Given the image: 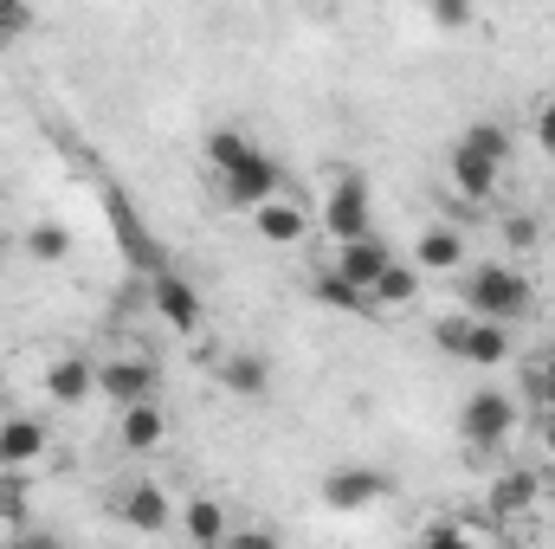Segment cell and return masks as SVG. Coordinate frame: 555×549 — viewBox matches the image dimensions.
Instances as JSON below:
<instances>
[{
  "mask_svg": "<svg viewBox=\"0 0 555 549\" xmlns=\"http://www.w3.org/2000/svg\"><path fill=\"white\" fill-rule=\"evenodd\" d=\"M459 297H465V310H472V317H498V323H517V317H530V310H537V284L517 272V266H498V259L472 266Z\"/></svg>",
  "mask_w": 555,
  "mask_h": 549,
  "instance_id": "obj_1",
  "label": "cell"
},
{
  "mask_svg": "<svg viewBox=\"0 0 555 549\" xmlns=\"http://www.w3.org/2000/svg\"><path fill=\"white\" fill-rule=\"evenodd\" d=\"M459 433H465V446H485V452H498V446L517 433V401H511V395H498V388L472 395V401L459 408Z\"/></svg>",
  "mask_w": 555,
  "mask_h": 549,
  "instance_id": "obj_2",
  "label": "cell"
},
{
  "mask_svg": "<svg viewBox=\"0 0 555 549\" xmlns=\"http://www.w3.org/2000/svg\"><path fill=\"white\" fill-rule=\"evenodd\" d=\"M278 188H284V175H278V162L266 155V149H253L240 168H220V201L240 207V214H253L259 201H272Z\"/></svg>",
  "mask_w": 555,
  "mask_h": 549,
  "instance_id": "obj_3",
  "label": "cell"
},
{
  "mask_svg": "<svg viewBox=\"0 0 555 549\" xmlns=\"http://www.w3.org/2000/svg\"><path fill=\"white\" fill-rule=\"evenodd\" d=\"M149 304H155V317L175 330V336H194L201 330V317H207V304H201V291L188 284L181 272H149Z\"/></svg>",
  "mask_w": 555,
  "mask_h": 549,
  "instance_id": "obj_4",
  "label": "cell"
},
{
  "mask_svg": "<svg viewBox=\"0 0 555 549\" xmlns=\"http://www.w3.org/2000/svg\"><path fill=\"white\" fill-rule=\"evenodd\" d=\"M317 220H323V233H330L336 246H343V240H356V233H369V227H375L369 188H362L356 175H349V181H336V188L323 194V214H317Z\"/></svg>",
  "mask_w": 555,
  "mask_h": 549,
  "instance_id": "obj_5",
  "label": "cell"
},
{
  "mask_svg": "<svg viewBox=\"0 0 555 549\" xmlns=\"http://www.w3.org/2000/svg\"><path fill=\"white\" fill-rule=\"evenodd\" d=\"M155 388H162V369L149 356H111V362H98V395H111L117 408L155 401Z\"/></svg>",
  "mask_w": 555,
  "mask_h": 549,
  "instance_id": "obj_6",
  "label": "cell"
},
{
  "mask_svg": "<svg viewBox=\"0 0 555 549\" xmlns=\"http://www.w3.org/2000/svg\"><path fill=\"white\" fill-rule=\"evenodd\" d=\"M388 491H395V478L375 472V465H343V472L323 478V505H330V511H369V505H382Z\"/></svg>",
  "mask_w": 555,
  "mask_h": 549,
  "instance_id": "obj_7",
  "label": "cell"
},
{
  "mask_svg": "<svg viewBox=\"0 0 555 549\" xmlns=\"http://www.w3.org/2000/svg\"><path fill=\"white\" fill-rule=\"evenodd\" d=\"M446 175H452V194H465V201H491V194H498V181H504V162H491V155H485V149H472V142H452Z\"/></svg>",
  "mask_w": 555,
  "mask_h": 549,
  "instance_id": "obj_8",
  "label": "cell"
},
{
  "mask_svg": "<svg viewBox=\"0 0 555 549\" xmlns=\"http://www.w3.org/2000/svg\"><path fill=\"white\" fill-rule=\"evenodd\" d=\"M253 233H259L266 246H297V240L310 233V214L278 188L272 201H259V207H253Z\"/></svg>",
  "mask_w": 555,
  "mask_h": 549,
  "instance_id": "obj_9",
  "label": "cell"
},
{
  "mask_svg": "<svg viewBox=\"0 0 555 549\" xmlns=\"http://www.w3.org/2000/svg\"><path fill=\"white\" fill-rule=\"evenodd\" d=\"M117 518H124V531H137V537H162V531L175 524V505L162 498V485H130V491L117 498Z\"/></svg>",
  "mask_w": 555,
  "mask_h": 549,
  "instance_id": "obj_10",
  "label": "cell"
},
{
  "mask_svg": "<svg viewBox=\"0 0 555 549\" xmlns=\"http://www.w3.org/2000/svg\"><path fill=\"white\" fill-rule=\"evenodd\" d=\"M388 259H395V246H388V240H382V233H375V227H369V233H356V240H343V246H336V272H343V278H356V284H362V291H369V284H375V278H382V266H388Z\"/></svg>",
  "mask_w": 555,
  "mask_h": 549,
  "instance_id": "obj_11",
  "label": "cell"
},
{
  "mask_svg": "<svg viewBox=\"0 0 555 549\" xmlns=\"http://www.w3.org/2000/svg\"><path fill=\"white\" fill-rule=\"evenodd\" d=\"M46 446H52L46 420H33V413H7L0 420V465H39Z\"/></svg>",
  "mask_w": 555,
  "mask_h": 549,
  "instance_id": "obj_12",
  "label": "cell"
},
{
  "mask_svg": "<svg viewBox=\"0 0 555 549\" xmlns=\"http://www.w3.org/2000/svg\"><path fill=\"white\" fill-rule=\"evenodd\" d=\"M420 284H426V272H420L414 259L395 253V259L382 266V278L369 284V310H408V304L420 297Z\"/></svg>",
  "mask_w": 555,
  "mask_h": 549,
  "instance_id": "obj_13",
  "label": "cell"
},
{
  "mask_svg": "<svg viewBox=\"0 0 555 549\" xmlns=\"http://www.w3.org/2000/svg\"><path fill=\"white\" fill-rule=\"evenodd\" d=\"M459 362H472V369H498V362H511V323H498V317H472V323H465V343H459Z\"/></svg>",
  "mask_w": 555,
  "mask_h": 549,
  "instance_id": "obj_14",
  "label": "cell"
},
{
  "mask_svg": "<svg viewBox=\"0 0 555 549\" xmlns=\"http://www.w3.org/2000/svg\"><path fill=\"white\" fill-rule=\"evenodd\" d=\"M162 439H168V413L155 408V401L117 408V446H124V452H155Z\"/></svg>",
  "mask_w": 555,
  "mask_h": 549,
  "instance_id": "obj_15",
  "label": "cell"
},
{
  "mask_svg": "<svg viewBox=\"0 0 555 549\" xmlns=\"http://www.w3.org/2000/svg\"><path fill=\"white\" fill-rule=\"evenodd\" d=\"M46 395H52L59 408L91 401V395H98V362H85V356H59V362L46 369Z\"/></svg>",
  "mask_w": 555,
  "mask_h": 549,
  "instance_id": "obj_16",
  "label": "cell"
},
{
  "mask_svg": "<svg viewBox=\"0 0 555 549\" xmlns=\"http://www.w3.org/2000/svg\"><path fill=\"white\" fill-rule=\"evenodd\" d=\"M537 498H543V478H537V472H504V478L485 491V511H491L498 524H511V518H524Z\"/></svg>",
  "mask_w": 555,
  "mask_h": 549,
  "instance_id": "obj_17",
  "label": "cell"
},
{
  "mask_svg": "<svg viewBox=\"0 0 555 549\" xmlns=\"http://www.w3.org/2000/svg\"><path fill=\"white\" fill-rule=\"evenodd\" d=\"M414 266L420 272H459V266H465V233H459V227H426V233H420L414 240Z\"/></svg>",
  "mask_w": 555,
  "mask_h": 549,
  "instance_id": "obj_18",
  "label": "cell"
},
{
  "mask_svg": "<svg viewBox=\"0 0 555 549\" xmlns=\"http://www.w3.org/2000/svg\"><path fill=\"white\" fill-rule=\"evenodd\" d=\"M220 382H227V395H240V401H266V388H272V362L253 356V349H233V356L220 362Z\"/></svg>",
  "mask_w": 555,
  "mask_h": 549,
  "instance_id": "obj_19",
  "label": "cell"
},
{
  "mask_svg": "<svg viewBox=\"0 0 555 549\" xmlns=\"http://www.w3.org/2000/svg\"><path fill=\"white\" fill-rule=\"evenodd\" d=\"M181 531H188V544H227V537H233V524H227L220 498H188Z\"/></svg>",
  "mask_w": 555,
  "mask_h": 549,
  "instance_id": "obj_20",
  "label": "cell"
},
{
  "mask_svg": "<svg viewBox=\"0 0 555 549\" xmlns=\"http://www.w3.org/2000/svg\"><path fill=\"white\" fill-rule=\"evenodd\" d=\"M33 511V465H0V524H26Z\"/></svg>",
  "mask_w": 555,
  "mask_h": 549,
  "instance_id": "obj_21",
  "label": "cell"
},
{
  "mask_svg": "<svg viewBox=\"0 0 555 549\" xmlns=\"http://www.w3.org/2000/svg\"><path fill=\"white\" fill-rule=\"evenodd\" d=\"M310 297H317L323 310H349V317H362V310H369V291H362L356 278H343V272H317Z\"/></svg>",
  "mask_w": 555,
  "mask_h": 549,
  "instance_id": "obj_22",
  "label": "cell"
},
{
  "mask_svg": "<svg viewBox=\"0 0 555 549\" xmlns=\"http://www.w3.org/2000/svg\"><path fill=\"white\" fill-rule=\"evenodd\" d=\"M111 227H117V240L130 246V259H137L142 272H162V259H155V246H149V233H142V220H137L130 201H111Z\"/></svg>",
  "mask_w": 555,
  "mask_h": 549,
  "instance_id": "obj_23",
  "label": "cell"
},
{
  "mask_svg": "<svg viewBox=\"0 0 555 549\" xmlns=\"http://www.w3.org/2000/svg\"><path fill=\"white\" fill-rule=\"evenodd\" d=\"M39 266H59V259H72V233L59 227V220H39V227H26V240H20Z\"/></svg>",
  "mask_w": 555,
  "mask_h": 549,
  "instance_id": "obj_24",
  "label": "cell"
},
{
  "mask_svg": "<svg viewBox=\"0 0 555 549\" xmlns=\"http://www.w3.org/2000/svg\"><path fill=\"white\" fill-rule=\"evenodd\" d=\"M253 149H259V142L246 137V130H214V137H207V162H214V175H220V168H240Z\"/></svg>",
  "mask_w": 555,
  "mask_h": 549,
  "instance_id": "obj_25",
  "label": "cell"
},
{
  "mask_svg": "<svg viewBox=\"0 0 555 549\" xmlns=\"http://www.w3.org/2000/svg\"><path fill=\"white\" fill-rule=\"evenodd\" d=\"M459 142L485 149L491 162H511V130H504V124H491V117H485V124H465V130H459Z\"/></svg>",
  "mask_w": 555,
  "mask_h": 549,
  "instance_id": "obj_26",
  "label": "cell"
},
{
  "mask_svg": "<svg viewBox=\"0 0 555 549\" xmlns=\"http://www.w3.org/2000/svg\"><path fill=\"white\" fill-rule=\"evenodd\" d=\"M426 13H433V26H446V33H465V26L478 20V0H426Z\"/></svg>",
  "mask_w": 555,
  "mask_h": 549,
  "instance_id": "obj_27",
  "label": "cell"
},
{
  "mask_svg": "<svg viewBox=\"0 0 555 549\" xmlns=\"http://www.w3.org/2000/svg\"><path fill=\"white\" fill-rule=\"evenodd\" d=\"M537 240H543V220L537 214H511L504 220V246L511 253H537Z\"/></svg>",
  "mask_w": 555,
  "mask_h": 549,
  "instance_id": "obj_28",
  "label": "cell"
},
{
  "mask_svg": "<svg viewBox=\"0 0 555 549\" xmlns=\"http://www.w3.org/2000/svg\"><path fill=\"white\" fill-rule=\"evenodd\" d=\"M530 395H537V408H555V343L530 362Z\"/></svg>",
  "mask_w": 555,
  "mask_h": 549,
  "instance_id": "obj_29",
  "label": "cell"
},
{
  "mask_svg": "<svg viewBox=\"0 0 555 549\" xmlns=\"http://www.w3.org/2000/svg\"><path fill=\"white\" fill-rule=\"evenodd\" d=\"M465 323H472V310H459V317H439V323H433V343H439L446 356H459V343H465Z\"/></svg>",
  "mask_w": 555,
  "mask_h": 549,
  "instance_id": "obj_30",
  "label": "cell"
},
{
  "mask_svg": "<svg viewBox=\"0 0 555 549\" xmlns=\"http://www.w3.org/2000/svg\"><path fill=\"white\" fill-rule=\"evenodd\" d=\"M13 33H26V7L20 0H0V46H13Z\"/></svg>",
  "mask_w": 555,
  "mask_h": 549,
  "instance_id": "obj_31",
  "label": "cell"
},
{
  "mask_svg": "<svg viewBox=\"0 0 555 549\" xmlns=\"http://www.w3.org/2000/svg\"><path fill=\"white\" fill-rule=\"evenodd\" d=\"M537 149H543V155L555 162V98L543 104V111H537Z\"/></svg>",
  "mask_w": 555,
  "mask_h": 549,
  "instance_id": "obj_32",
  "label": "cell"
},
{
  "mask_svg": "<svg viewBox=\"0 0 555 549\" xmlns=\"http://www.w3.org/2000/svg\"><path fill=\"white\" fill-rule=\"evenodd\" d=\"M537 439H543V452L555 459V408H543V426H537Z\"/></svg>",
  "mask_w": 555,
  "mask_h": 549,
  "instance_id": "obj_33",
  "label": "cell"
}]
</instances>
